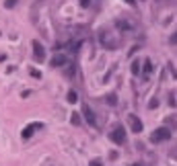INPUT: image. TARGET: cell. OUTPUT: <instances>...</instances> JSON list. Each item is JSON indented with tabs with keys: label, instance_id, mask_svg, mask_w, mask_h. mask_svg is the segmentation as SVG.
<instances>
[{
	"label": "cell",
	"instance_id": "cell-1",
	"mask_svg": "<svg viewBox=\"0 0 177 166\" xmlns=\"http://www.w3.org/2000/svg\"><path fill=\"white\" fill-rule=\"evenodd\" d=\"M126 129H124V125H115L109 131V140H111L113 144H118V146H122V144H126Z\"/></svg>",
	"mask_w": 177,
	"mask_h": 166
},
{
	"label": "cell",
	"instance_id": "cell-2",
	"mask_svg": "<svg viewBox=\"0 0 177 166\" xmlns=\"http://www.w3.org/2000/svg\"><path fill=\"white\" fill-rule=\"evenodd\" d=\"M167 140H171V129H167V127H159V129H154L150 133V142L153 144H161V142H167Z\"/></svg>",
	"mask_w": 177,
	"mask_h": 166
},
{
	"label": "cell",
	"instance_id": "cell-3",
	"mask_svg": "<svg viewBox=\"0 0 177 166\" xmlns=\"http://www.w3.org/2000/svg\"><path fill=\"white\" fill-rule=\"evenodd\" d=\"M41 127H43V123H41V121H33V123H29V125L21 131V135H23V140H29V137L33 135L37 129H41Z\"/></svg>",
	"mask_w": 177,
	"mask_h": 166
},
{
	"label": "cell",
	"instance_id": "cell-4",
	"mask_svg": "<svg viewBox=\"0 0 177 166\" xmlns=\"http://www.w3.org/2000/svg\"><path fill=\"white\" fill-rule=\"evenodd\" d=\"M49 64H52V68H64V66H68V58L64 54H56Z\"/></svg>",
	"mask_w": 177,
	"mask_h": 166
},
{
	"label": "cell",
	"instance_id": "cell-5",
	"mask_svg": "<svg viewBox=\"0 0 177 166\" xmlns=\"http://www.w3.org/2000/svg\"><path fill=\"white\" fill-rule=\"evenodd\" d=\"M128 123H130V129H132L134 133H140L142 131V121H140V119L136 117V115H128Z\"/></svg>",
	"mask_w": 177,
	"mask_h": 166
},
{
	"label": "cell",
	"instance_id": "cell-6",
	"mask_svg": "<svg viewBox=\"0 0 177 166\" xmlns=\"http://www.w3.org/2000/svg\"><path fill=\"white\" fill-rule=\"evenodd\" d=\"M33 55H35L37 62H43L45 59V49H43V45H41L39 41H33Z\"/></svg>",
	"mask_w": 177,
	"mask_h": 166
},
{
	"label": "cell",
	"instance_id": "cell-7",
	"mask_svg": "<svg viewBox=\"0 0 177 166\" xmlns=\"http://www.w3.org/2000/svg\"><path fill=\"white\" fill-rule=\"evenodd\" d=\"M115 29H119V31H132L134 25L128 23V21H124V19H118V21H115Z\"/></svg>",
	"mask_w": 177,
	"mask_h": 166
},
{
	"label": "cell",
	"instance_id": "cell-8",
	"mask_svg": "<svg viewBox=\"0 0 177 166\" xmlns=\"http://www.w3.org/2000/svg\"><path fill=\"white\" fill-rule=\"evenodd\" d=\"M142 66H144L142 68V76H144V80H148L150 78V74H153V62H150V59H144Z\"/></svg>",
	"mask_w": 177,
	"mask_h": 166
},
{
	"label": "cell",
	"instance_id": "cell-9",
	"mask_svg": "<svg viewBox=\"0 0 177 166\" xmlns=\"http://www.w3.org/2000/svg\"><path fill=\"white\" fill-rule=\"evenodd\" d=\"M83 113H84V119H87V121L91 123V125H93V127L97 125V119H95L93 111H91V109H88V105H87V107H84V111H83Z\"/></svg>",
	"mask_w": 177,
	"mask_h": 166
},
{
	"label": "cell",
	"instance_id": "cell-10",
	"mask_svg": "<svg viewBox=\"0 0 177 166\" xmlns=\"http://www.w3.org/2000/svg\"><path fill=\"white\" fill-rule=\"evenodd\" d=\"M140 70H142V68H140V62H138V59H134V62H132V74H134V76H138V74H140Z\"/></svg>",
	"mask_w": 177,
	"mask_h": 166
},
{
	"label": "cell",
	"instance_id": "cell-11",
	"mask_svg": "<svg viewBox=\"0 0 177 166\" xmlns=\"http://www.w3.org/2000/svg\"><path fill=\"white\" fill-rule=\"evenodd\" d=\"M78 101V94H76V90H68V103H76Z\"/></svg>",
	"mask_w": 177,
	"mask_h": 166
},
{
	"label": "cell",
	"instance_id": "cell-12",
	"mask_svg": "<svg viewBox=\"0 0 177 166\" xmlns=\"http://www.w3.org/2000/svg\"><path fill=\"white\" fill-rule=\"evenodd\" d=\"M70 121H72L74 125H80V117H78V113H72V117H70Z\"/></svg>",
	"mask_w": 177,
	"mask_h": 166
},
{
	"label": "cell",
	"instance_id": "cell-13",
	"mask_svg": "<svg viewBox=\"0 0 177 166\" xmlns=\"http://www.w3.org/2000/svg\"><path fill=\"white\" fill-rule=\"evenodd\" d=\"M107 103L109 105H115V103H118V101H115V94H109V97H107Z\"/></svg>",
	"mask_w": 177,
	"mask_h": 166
},
{
	"label": "cell",
	"instance_id": "cell-14",
	"mask_svg": "<svg viewBox=\"0 0 177 166\" xmlns=\"http://www.w3.org/2000/svg\"><path fill=\"white\" fill-rule=\"evenodd\" d=\"M91 166H103V162L99 160V158H95V160H91Z\"/></svg>",
	"mask_w": 177,
	"mask_h": 166
},
{
	"label": "cell",
	"instance_id": "cell-15",
	"mask_svg": "<svg viewBox=\"0 0 177 166\" xmlns=\"http://www.w3.org/2000/svg\"><path fill=\"white\" fill-rule=\"evenodd\" d=\"M171 43H173V45H177V31L171 35Z\"/></svg>",
	"mask_w": 177,
	"mask_h": 166
},
{
	"label": "cell",
	"instance_id": "cell-16",
	"mask_svg": "<svg viewBox=\"0 0 177 166\" xmlns=\"http://www.w3.org/2000/svg\"><path fill=\"white\" fill-rule=\"evenodd\" d=\"M80 6H84V8H87V6H91V0H80Z\"/></svg>",
	"mask_w": 177,
	"mask_h": 166
},
{
	"label": "cell",
	"instance_id": "cell-17",
	"mask_svg": "<svg viewBox=\"0 0 177 166\" xmlns=\"http://www.w3.org/2000/svg\"><path fill=\"white\" fill-rule=\"evenodd\" d=\"M31 76H33V78H39L41 74H39V72H37V70H31Z\"/></svg>",
	"mask_w": 177,
	"mask_h": 166
},
{
	"label": "cell",
	"instance_id": "cell-18",
	"mask_svg": "<svg viewBox=\"0 0 177 166\" xmlns=\"http://www.w3.org/2000/svg\"><path fill=\"white\" fill-rule=\"evenodd\" d=\"M124 2H128V4H134V2H136V0H124Z\"/></svg>",
	"mask_w": 177,
	"mask_h": 166
}]
</instances>
